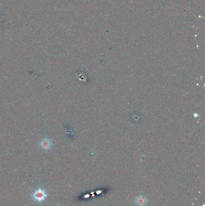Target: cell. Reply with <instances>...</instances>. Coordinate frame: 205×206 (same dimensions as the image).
Returning a JSON list of instances; mask_svg holds the SVG:
<instances>
[{
  "mask_svg": "<svg viewBox=\"0 0 205 206\" xmlns=\"http://www.w3.org/2000/svg\"><path fill=\"white\" fill-rule=\"evenodd\" d=\"M34 199L38 202H42L45 200L46 197V194L45 192L42 189H38L35 191L33 194Z\"/></svg>",
  "mask_w": 205,
  "mask_h": 206,
  "instance_id": "6da1fadb",
  "label": "cell"
}]
</instances>
